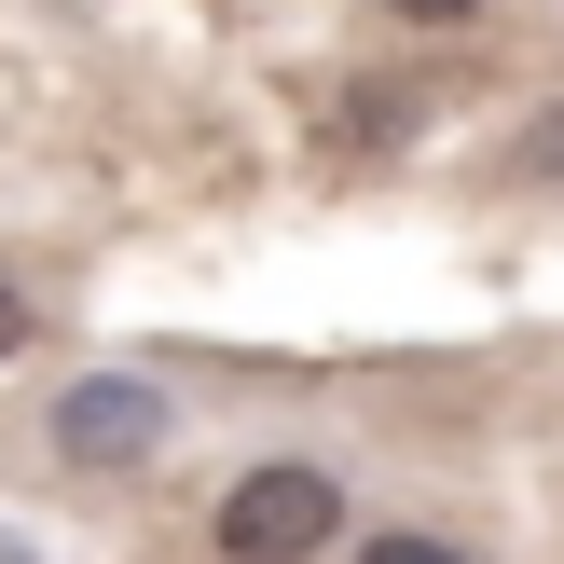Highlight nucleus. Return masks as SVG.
I'll list each match as a JSON object with an SVG mask.
<instances>
[{"label":"nucleus","instance_id":"3","mask_svg":"<svg viewBox=\"0 0 564 564\" xmlns=\"http://www.w3.org/2000/svg\"><path fill=\"white\" fill-rule=\"evenodd\" d=\"M496 180H510V193H564V110H538V124L496 152Z\"/></svg>","mask_w":564,"mask_h":564},{"label":"nucleus","instance_id":"1","mask_svg":"<svg viewBox=\"0 0 564 564\" xmlns=\"http://www.w3.org/2000/svg\"><path fill=\"white\" fill-rule=\"evenodd\" d=\"M207 538H220V564H317L345 538V482H330V468H248Z\"/></svg>","mask_w":564,"mask_h":564},{"label":"nucleus","instance_id":"5","mask_svg":"<svg viewBox=\"0 0 564 564\" xmlns=\"http://www.w3.org/2000/svg\"><path fill=\"white\" fill-rule=\"evenodd\" d=\"M28 330H42V303H28V290H0V358H14Z\"/></svg>","mask_w":564,"mask_h":564},{"label":"nucleus","instance_id":"4","mask_svg":"<svg viewBox=\"0 0 564 564\" xmlns=\"http://www.w3.org/2000/svg\"><path fill=\"white\" fill-rule=\"evenodd\" d=\"M358 564H468V551L427 538V523H386V538H358Z\"/></svg>","mask_w":564,"mask_h":564},{"label":"nucleus","instance_id":"6","mask_svg":"<svg viewBox=\"0 0 564 564\" xmlns=\"http://www.w3.org/2000/svg\"><path fill=\"white\" fill-rule=\"evenodd\" d=\"M400 14H427V28H455V14H482V0H400Z\"/></svg>","mask_w":564,"mask_h":564},{"label":"nucleus","instance_id":"2","mask_svg":"<svg viewBox=\"0 0 564 564\" xmlns=\"http://www.w3.org/2000/svg\"><path fill=\"white\" fill-rule=\"evenodd\" d=\"M42 441H55V468L110 482V468H138V455L165 441V386H152V372H83L69 400L42 413Z\"/></svg>","mask_w":564,"mask_h":564}]
</instances>
